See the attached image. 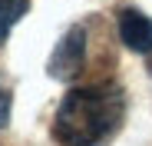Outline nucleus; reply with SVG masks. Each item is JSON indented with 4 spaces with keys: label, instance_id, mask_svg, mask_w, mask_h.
<instances>
[{
    "label": "nucleus",
    "instance_id": "obj_1",
    "mask_svg": "<svg viewBox=\"0 0 152 146\" xmlns=\"http://www.w3.org/2000/svg\"><path fill=\"white\" fill-rule=\"evenodd\" d=\"M122 90L113 83L69 90L53 116V139L63 146H96L122 123Z\"/></svg>",
    "mask_w": 152,
    "mask_h": 146
},
{
    "label": "nucleus",
    "instance_id": "obj_2",
    "mask_svg": "<svg viewBox=\"0 0 152 146\" xmlns=\"http://www.w3.org/2000/svg\"><path fill=\"white\" fill-rule=\"evenodd\" d=\"M83 66H86V27L76 23V27H69L63 33V40L56 43L46 70H50L53 80H73V77L83 73Z\"/></svg>",
    "mask_w": 152,
    "mask_h": 146
},
{
    "label": "nucleus",
    "instance_id": "obj_3",
    "mask_svg": "<svg viewBox=\"0 0 152 146\" xmlns=\"http://www.w3.org/2000/svg\"><path fill=\"white\" fill-rule=\"evenodd\" d=\"M116 27H119V40L136 53H152V20L136 10V7H122L116 13Z\"/></svg>",
    "mask_w": 152,
    "mask_h": 146
},
{
    "label": "nucleus",
    "instance_id": "obj_4",
    "mask_svg": "<svg viewBox=\"0 0 152 146\" xmlns=\"http://www.w3.org/2000/svg\"><path fill=\"white\" fill-rule=\"evenodd\" d=\"M27 10H30V0H0V43L10 37V30Z\"/></svg>",
    "mask_w": 152,
    "mask_h": 146
},
{
    "label": "nucleus",
    "instance_id": "obj_5",
    "mask_svg": "<svg viewBox=\"0 0 152 146\" xmlns=\"http://www.w3.org/2000/svg\"><path fill=\"white\" fill-rule=\"evenodd\" d=\"M10 123V93L0 86V130Z\"/></svg>",
    "mask_w": 152,
    "mask_h": 146
},
{
    "label": "nucleus",
    "instance_id": "obj_6",
    "mask_svg": "<svg viewBox=\"0 0 152 146\" xmlns=\"http://www.w3.org/2000/svg\"><path fill=\"white\" fill-rule=\"evenodd\" d=\"M149 70H152V60H149Z\"/></svg>",
    "mask_w": 152,
    "mask_h": 146
}]
</instances>
